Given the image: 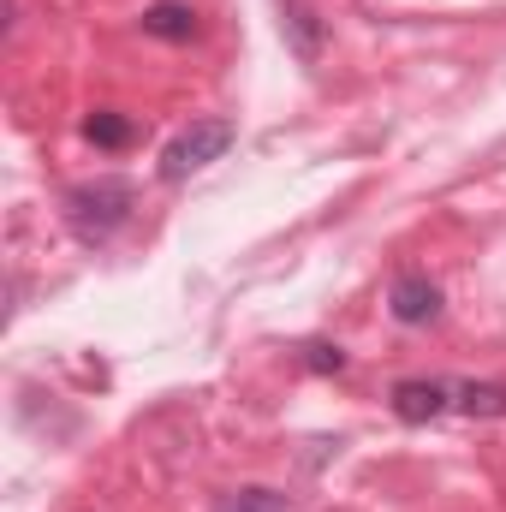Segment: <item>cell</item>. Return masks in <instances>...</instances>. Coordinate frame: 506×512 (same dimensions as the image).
Here are the masks:
<instances>
[{"label": "cell", "mask_w": 506, "mask_h": 512, "mask_svg": "<svg viewBox=\"0 0 506 512\" xmlns=\"http://www.w3.org/2000/svg\"><path fill=\"white\" fill-rule=\"evenodd\" d=\"M280 36H286V48L298 54V66H316L322 48H328V24H322L316 6H304V0H280Z\"/></svg>", "instance_id": "5"}, {"label": "cell", "mask_w": 506, "mask_h": 512, "mask_svg": "<svg viewBox=\"0 0 506 512\" xmlns=\"http://www.w3.org/2000/svg\"><path fill=\"white\" fill-rule=\"evenodd\" d=\"M215 512H292V501H286L280 489L251 483V489H227V495L215 501Z\"/></svg>", "instance_id": "9"}, {"label": "cell", "mask_w": 506, "mask_h": 512, "mask_svg": "<svg viewBox=\"0 0 506 512\" xmlns=\"http://www.w3.org/2000/svg\"><path fill=\"white\" fill-rule=\"evenodd\" d=\"M387 405H393V417L399 423H435V417H447L453 411V382H441V376H405V382L387 387Z\"/></svg>", "instance_id": "4"}, {"label": "cell", "mask_w": 506, "mask_h": 512, "mask_svg": "<svg viewBox=\"0 0 506 512\" xmlns=\"http://www.w3.org/2000/svg\"><path fill=\"white\" fill-rule=\"evenodd\" d=\"M387 316L399 328H429L441 316V286L423 274V268H399L393 286H387Z\"/></svg>", "instance_id": "3"}, {"label": "cell", "mask_w": 506, "mask_h": 512, "mask_svg": "<svg viewBox=\"0 0 506 512\" xmlns=\"http://www.w3.org/2000/svg\"><path fill=\"white\" fill-rule=\"evenodd\" d=\"M60 215H66V227H72V239H78V245H108V239H120V233H126L131 215H137V185L120 179V173L78 179V185H66Z\"/></svg>", "instance_id": "1"}, {"label": "cell", "mask_w": 506, "mask_h": 512, "mask_svg": "<svg viewBox=\"0 0 506 512\" xmlns=\"http://www.w3.org/2000/svg\"><path fill=\"white\" fill-rule=\"evenodd\" d=\"M137 24H143V36H155V42H197V30H203V18H197V6L191 0H149L143 12H137Z\"/></svg>", "instance_id": "6"}, {"label": "cell", "mask_w": 506, "mask_h": 512, "mask_svg": "<svg viewBox=\"0 0 506 512\" xmlns=\"http://www.w3.org/2000/svg\"><path fill=\"white\" fill-rule=\"evenodd\" d=\"M459 417H506V382H453Z\"/></svg>", "instance_id": "7"}, {"label": "cell", "mask_w": 506, "mask_h": 512, "mask_svg": "<svg viewBox=\"0 0 506 512\" xmlns=\"http://www.w3.org/2000/svg\"><path fill=\"white\" fill-rule=\"evenodd\" d=\"M304 370L310 376H340L346 370V346H334V340H304Z\"/></svg>", "instance_id": "10"}, {"label": "cell", "mask_w": 506, "mask_h": 512, "mask_svg": "<svg viewBox=\"0 0 506 512\" xmlns=\"http://www.w3.org/2000/svg\"><path fill=\"white\" fill-rule=\"evenodd\" d=\"M233 137H239V120H227V114L191 120V126L161 149V179H167V185H185L191 173H203L209 161H221V155L233 149Z\"/></svg>", "instance_id": "2"}, {"label": "cell", "mask_w": 506, "mask_h": 512, "mask_svg": "<svg viewBox=\"0 0 506 512\" xmlns=\"http://www.w3.org/2000/svg\"><path fill=\"white\" fill-rule=\"evenodd\" d=\"M84 137H90L96 149H131V143H137V120L120 114V108H96V114L84 120Z\"/></svg>", "instance_id": "8"}]
</instances>
